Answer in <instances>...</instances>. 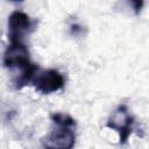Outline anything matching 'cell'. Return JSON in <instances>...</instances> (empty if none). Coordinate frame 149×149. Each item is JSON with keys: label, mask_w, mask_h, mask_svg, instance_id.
<instances>
[{"label": "cell", "mask_w": 149, "mask_h": 149, "mask_svg": "<svg viewBox=\"0 0 149 149\" xmlns=\"http://www.w3.org/2000/svg\"><path fill=\"white\" fill-rule=\"evenodd\" d=\"M30 84L35 87L36 91L43 94H50L63 88L65 80L63 74L56 69L42 70L38 68Z\"/></svg>", "instance_id": "6da1fadb"}, {"label": "cell", "mask_w": 149, "mask_h": 149, "mask_svg": "<svg viewBox=\"0 0 149 149\" xmlns=\"http://www.w3.org/2000/svg\"><path fill=\"white\" fill-rule=\"evenodd\" d=\"M34 29V22L22 10H14L8 17V40L10 43L23 42V38Z\"/></svg>", "instance_id": "7a4b0ae2"}, {"label": "cell", "mask_w": 149, "mask_h": 149, "mask_svg": "<svg viewBox=\"0 0 149 149\" xmlns=\"http://www.w3.org/2000/svg\"><path fill=\"white\" fill-rule=\"evenodd\" d=\"M133 123L134 118L128 113L127 107L125 105H121L108 119L106 126L108 128L116 130L119 133L120 143H125L133 132Z\"/></svg>", "instance_id": "3957f363"}, {"label": "cell", "mask_w": 149, "mask_h": 149, "mask_svg": "<svg viewBox=\"0 0 149 149\" xmlns=\"http://www.w3.org/2000/svg\"><path fill=\"white\" fill-rule=\"evenodd\" d=\"M76 142L73 128L56 126L55 129L43 140V146L47 149H72Z\"/></svg>", "instance_id": "277c9868"}, {"label": "cell", "mask_w": 149, "mask_h": 149, "mask_svg": "<svg viewBox=\"0 0 149 149\" xmlns=\"http://www.w3.org/2000/svg\"><path fill=\"white\" fill-rule=\"evenodd\" d=\"M50 119L56 126H63V127H70V128L76 127V121L70 115L64 113H54L50 115Z\"/></svg>", "instance_id": "5b68a950"}]
</instances>
